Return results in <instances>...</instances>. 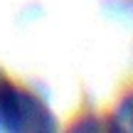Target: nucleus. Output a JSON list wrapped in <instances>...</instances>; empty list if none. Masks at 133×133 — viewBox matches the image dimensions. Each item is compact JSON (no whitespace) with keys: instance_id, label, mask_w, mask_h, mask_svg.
<instances>
[{"instance_id":"2","label":"nucleus","mask_w":133,"mask_h":133,"mask_svg":"<svg viewBox=\"0 0 133 133\" xmlns=\"http://www.w3.org/2000/svg\"><path fill=\"white\" fill-rule=\"evenodd\" d=\"M114 128L133 133V91L126 94L123 99L118 101V106H116V111H114Z\"/></svg>"},{"instance_id":"1","label":"nucleus","mask_w":133,"mask_h":133,"mask_svg":"<svg viewBox=\"0 0 133 133\" xmlns=\"http://www.w3.org/2000/svg\"><path fill=\"white\" fill-rule=\"evenodd\" d=\"M0 128L3 131H54L57 118L35 94L0 79Z\"/></svg>"}]
</instances>
